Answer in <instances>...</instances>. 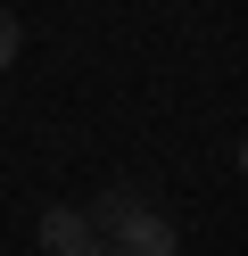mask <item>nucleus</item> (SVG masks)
I'll list each match as a JSON object with an SVG mask.
<instances>
[{
	"label": "nucleus",
	"instance_id": "3",
	"mask_svg": "<svg viewBox=\"0 0 248 256\" xmlns=\"http://www.w3.org/2000/svg\"><path fill=\"white\" fill-rule=\"evenodd\" d=\"M132 206H141V198H132V190H108V198H99V206H83V232H91V240H108L116 223L132 215Z\"/></svg>",
	"mask_w": 248,
	"mask_h": 256
},
{
	"label": "nucleus",
	"instance_id": "1",
	"mask_svg": "<svg viewBox=\"0 0 248 256\" xmlns=\"http://www.w3.org/2000/svg\"><path fill=\"white\" fill-rule=\"evenodd\" d=\"M99 248H108V256H174V248H182V232L157 215V206H132V215L116 223V232L99 240Z\"/></svg>",
	"mask_w": 248,
	"mask_h": 256
},
{
	"label": "nucleus",
	"instance_id": "4",
	"mask_svg": "<svg viewBox=\"0 0 248 256\" xmlns=\"http://www.w3.org/2000/svg\"><path fill=\"white\" fill-rule=\"evenodd\" d=\"M17 42H25V34H17V17L0 8V66H17Z\"/></svg>",
	"mask_w": 248,
	"mask_h": 256
},
{
	"label": "nucleus",
	"instance_id": "2",
	"mask_svg": "<svg viewBox=\"0 0 248 256\" xmlns=\"http://www.w3.org/2000/svg\"><path fill=\"white\" fill-rule=\"evenodd\" d=\"M75 240H91V232H83V206H50V215H42V248L66 256Z\"/></svg>",
	"mask_w": 248,
	"mask_h": 256
},
{
	"label": "nucleus",
	"instance_id": "5",
	"mask_svg": "<svg viewBox=\"0 0 248 256\" xmlns=\"http://www.w3.org/2000/svg\"><path fill=\"white\" fill-rule=\"evenodd\" d=\"M66 256H108V248H99V240H75V248H66Z\"/></svg>",
	"mask_w": 248,
	"mask_h": 256
}]
</instances>
